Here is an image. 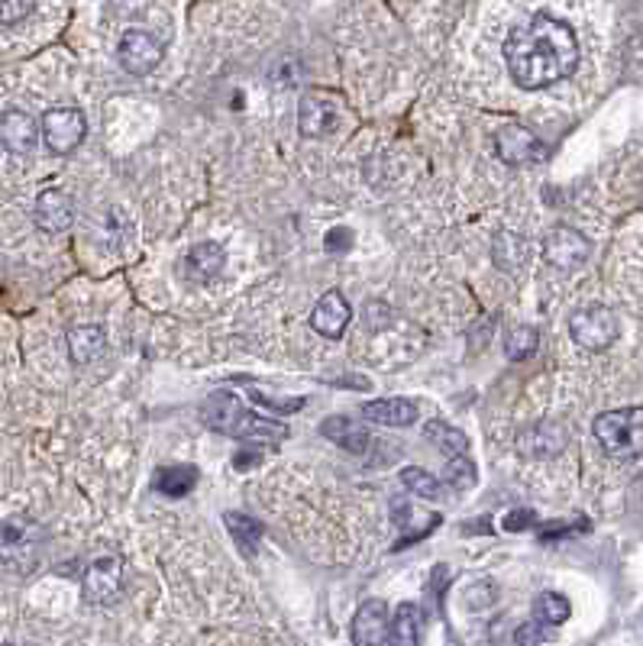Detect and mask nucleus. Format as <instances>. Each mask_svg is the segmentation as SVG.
Here are the masks:
<instances>
[{
	"instance_id": "obj_1",
	"label": "nucleus",
	"mask_w": 643,
	"mask_h": 646,
	"mask_svg": "<svg viewBox=\"0 0 643 646\" xmlns=\"http://www.w3.org/2000/svg\"><path fill=\"white\" fill-rule=\"evenodd\" d=\"M505 62L524 91H540L576 72L579 39L569 23L550 13H537L524 26L512 29L505 42Z\"/></svg>"
},
{
	"instance_id": "obj_2",
	"label": "nucleus",
	"mask_w": 643,
	"mask_h": 646,
	"mask_svg": "<svg viewBox=\"0 0 643 646\" xmlns=\"http://www.w3.org/2000/svg\"><path fill=\"white\" fill-rule=\"evenodd\" d=\"M201 417L211 430L234 436V440H285L288 427L275 423L268 417L253 414L234 391H214L201 404Z\"/></svg>"
},
{
	"instance_id": "obj_3",
	"label": "nucleus",
	"mask_w": 643,
	"mask_h": 646,
	"mask_svg": "<svg viewBox=\"0 0 643 646\" xmlns=\"http://www.w3.org/2000/svg\"><path fill=\"white\" fill-rule=\"evenodd\" d=\"M595 440L615 459H638L643 456V407L605 410L592 423Z\"/></svg>"
},
{
	"instance_id": "obj_4",
	"label": "nucleus",
	"mask_w": 643,
	"mask_h": 646,
	"mask_svg": "<svg viewBox=\"0 0 643 646\" xmlns=\"http://www.w3.org/2000/svg\"><path fill=\"white\" fill-rule=\"evenodd\" d=\"M46 546V530L26 515L7 517L0 523V562L13 572H29L39 566Z\"/></svg>"
},
{
	"instance_id": "obj_5",
	"label": "nucleus",
	"mask_w": 643,
	"mask_h": 646,
	"mask_svg": "<svg viewBox=\"0 0 643 646\" xmlns=\"http://www.w3.org/2000/svg\"><path fill=\"white\" fill-rule=\"evenodd\" d=\"M569 333L582 350H608L618 340V317L608 307H582L569 320Z\"/></svg>"
},
{
	"instance_id": "obj_6",
	"label": "nucleus",
	"mask_w": 643,
	"mask_h": 646,
	"mask_svg": "<svg viewBox=\"0 0 643 646\" xmlns=\"http://www.w3.org/2000/svg\"><path fill=\"white\" fill-rule=\"evenodd\" d=\"M124 592V559L101 556L81 575V595L88 605H111Z\"/></svg>"
},
{
	"instance_id": "obj_7",
	"label": "nucleus",
	"mask_w": 643,
	"mask_h": 646,
	"mask_svg": "<svg viewBox=\"0 0 643 646\" xmlns=\"http://www.w3.org/2000/svg\"><path fill=\"white\" fill-rule=\"evenodd\" d=\"M85 132L88 124L78 107H55L42 117V139L55 155H72L85 142Z\"/></svg>"
},
{
	"instance_id": "obj_8",
	"label": "nucleus",
	"mask_w": 643,
	"mask_h": 646,
	"mask_svg": "<svg viewBox=\"0 0 643 646\" xmlns=\"http://www.w3.org/2000/svg\"><path fill=\"white\" fill-rule=\"evenodd\" d=\"M117 59H121L124 72L142 78V75H149V72L159 68V62H162V46H159V39H155L152 33H146V29H127L124 39H121V46H117Z\"/></svg>"
},
{
	"instance_id": "obj_9",
	"label": "nucleus",
	"mask_w": 643,
	"mask_h": 646,
	"mask_svg": "<svg viewBox=\"0 0 643 646\" xmlns=\"http://www.w3.org/2000/svg\"><path fill=\"white\" fill-rule=\"evenodd\" d=\"M340 124V98L330 91H307L298 104V127L304 136H327Z\"/></svg>"
},
{
	"instance_id": "obj_10",
	"label": "nucleus",
	"mask_w": 643,
	"mask_h": 646,
	"mask_svg": "<svg viewBox=\"0 0 643 646\" xmlns=\"http://www.w3.org/2000/svg\"><path fill=\"white\" fill-rule=\"evenodd\" d=\"M42 124H36V117L29 111L10 107L0 114V142L10 155H33V149L39 145Z\"/></svg>"
},
{
	"instance_id": "obj_11",
	"label": "nucleus",
	"mask_w": 643,
	"mask_h": 646,
	"mask_svg": "<svg viewBox=\"0 0 643 646\" xmlns=\"http://www.w3.org/2000/svg\"><path fill=\"white\" fill-rule=\"evenodd\" d=\"M589 253H592L589 240H585L582 233H576L572 227H556V230L546 237V243H543V256H546V262H550L553 268H559V271L579 268V265L589 258Z\"/></svg>"
},
{
	"instance_id": "obj_12",
	"label": "nucleus",
	"mask_w": 643,
	"mask_h": 646,
	"mask_svg": "<svg viewBox=\"0 0 643 646\" xmlns=\"http://www.w3.org/2000/svg\"><path fill=\"white\" fill-rule=\"evenodd\" d=\"M33 220L42 233H65L75 224V201L59 188H46L33 204Z\"/></svg>"
},
{
	"instance_id": "obj_13",
	"label": "nucleus",
	"mask_w": 643,
	"mask_h": 646,
	"mask_svg": "<svg viewBox=\"0 0 643 646\" xmlns=\"http://www.w3.org/2000/svg\"><path fill=\"white\" fill-rule=\"evenodd\" d=\"M495 149L508 165H533L546 155V145L524 127H502L495 132Z\"/></svg>"
},
{
	"instance_id": "obj_14",
	"label": "nucleus",
	"mask_w": 643,
	"mask_h": 646,
	"mask_svg": "<svg viewBox=\"0 0 643 646\" xmlns=\"http://www.w3.org/2000/svg\"><path fill=\"white\" fill-rule=\"evenodd\" d=\"M350 320H353V307L340 291H327L311 314V327L327 340H340L343 330L350 327Z\"/></svg>"
},
{
	"instance_id": "obj_15",
	"label": "nucleus",
	"mask_w": 643,
	"mask_h": 646,
	"mask_svg": "<svg viewBox=\"0 0 643 646\" xmlns=\"http://www.w3.org/2000/svg\"><path fill=\"white\" fill-rule=\"evenodd\" d=\"M391 634V618H388V605L382 598L366 601L356 618H353V644L356 646H386Z\"/></svg>"
},
{
	"instance_id": "obj_16",
	"label": "nucleus",
	"mask_w": 643,
	"mask_h": 646,
	"mask_svg": "<svg viewBox=\"0 0 643 646\" xmlns=\"http://www.w3.org/2000/svg\"><path fill=\"white\" fill-rule=\"evenodd\" d=\"M224 262H227V256H224L220 243H198L185 253L181 265H178V275L185 281H194V284H207L211 278H217L224 271Z\"/></svg>"
},
{
	"instance_id": "obj_17",
	"label": "nucleus",
	"mask_w": 643,
	"mask_h": 646,
	"mask_svg": "<svg viewBox=\"0 0 643 646\" xmlns=\"http://www.w3.org/2000/svg\"><path fill=\"white\" fill-rule=\"evenodd\" d=\"M320 433H324L327 440H333L337 446L356 453V456L369 453V446H373V436H369L366 423L356 420V417H327V420L320 423Z\"/></svg>"
},
{
	"instance_id": "obj_18",
	"label": "nucleus",
	"mask_w": 643,
	"mask_h": 646,
	"mask_svg": "<svg viewBox=\"0 0 643 646\" xmlns=\"http://www.w3.org/2000/svg\"><path fill=\"white\" fill-rule=\"evenodd\" d=\"M104 350H108V333L98 324H85L68 333V356L75 366H88V363L101 359Z\"/></svg>"
},
{
	"instance_id": "obj_19",
	"label": "nucleus",
	"mask_w": 643,
	"mask_h": 646,
	"mask_svg": "<svg viewBox=\"0 0 643 646\" xmlns=\"http://www.w3.org/2000/svg\"><path fill=\"white\" fill-rule=\"evenodd\" d=\"M363 417L373 420V423H386V427H411L417 420V404H411L404 397L366 401L363 404Z\"/></svg>"
},
{
	"instance_id": "obj_20",
	"label": "nucleus",
	"mask_w": 643,
	"mask_h": 646,
	"mask_svg": "<svg viewBox=\"0 0 643 646\" xmlns=\"http://www.w3.org/2000/svg\"><path fill=\"white\" fill-rule=\"evenodd\" d=\"M152 485H155V492L165 495V498H185V495H191L194 485H198V469H194V466H165V469L155 472Z\"/></svg>"
},
{
	"instance_id": "obj_21",
	"label": "nucleus",
	"mask_w": 643,
	"mask_h": 646,
	"mask_svg": "<svg viewBox=\"0 0 643 646\" xmlns=\"http://www.w3.org/2000/svg\"><path fill=\"white\" fill-rule=\"evenodd\" d=\"M388 644H398V646L420 644V608H417V605L404 601V605H398V608H394Z\"/></svg>"
},
{
	"instance_id": "obj_22",
	"label": "nucleus",
	"mask_w": 643,
	"mask_h": 646,
	"mask_svg": "<svg viewBox=\"0 0 643 646\" xmlns=\"http://www.w3.org/2000/svg\"><path fill=\"white\" fill-rule=\"evenodd\" d=\"M533 621H540L543 628H559V624H566L569 621V615H572V605L559 595V592H540L537 598H533Z\"/></svg>"
},
{
	"instance_id": "obj_23",
	"label": "nucleus",
	"mask_w": 643,
	"mask_h": 646,
	"mask_svg": "<svg viewBox=\"0 0 643 646\" xmlns=\"http://www.w3.org/2000/svg\"><path fill=\"white\" fill-rule=\"evenodd\" d=\"M424 436H427V443H433V446H437L440 453H446V456H463V453H469L466 433L456 430V427H450V423H443V420H430V423L424 427Z\"/></svg>"
},
{
	"instance_id": "obj_24",
	"label": "nucleus",
	"mask_w": 643,
	"mask_h": 646,
	"mask_svg": "<svg viewBox=\"0 0 643 646\" xmlns=\"http://www.w3.org/2000/svg\"><path fill=\"white\" fill-rule=\"evenodd\" d=\"M224 520H227V530L234 533V540H237V546L247 553V556H253L259 546V540H262V523L259 520H253L250 515H224Z\"/></svg>"
},
{
	"instance_id": "obj_25",
	"label": "nucleus",
	"mask_w": 643,
	"mask_h": 646,
	"mask_svg": "<svg viewBox=\"0 0 643 646\" xmlns=\"http://www.w3.org/2000/svg\"><path fill=\"white\" fill-rule=\"evenodd\" d=\"M537 346H540V333L533 327H512L505 333V353L515 363L517 359H530L537 353Z\"/></svg>"
},
{
	"instance_id": "obj_26",
	"label": "nucleus",
	"mask_w": 643,
	"mask_h": 646,
	"mask_svg": "<svg viewBox=\"0 0 643 646\" xmlns=\"http://www.w3.org/2000/svg\"><path fill=\"white\" fill-rule=\"evenodd\" d=\"M401 482L407 492H414L417 498H427V502H437L443 495V485L427 469H401Z\"/></svg>"
},
{
	"instance_id": "obj_27",
	"label": "nucleus",
	"mask_w": 643,
	"mask_h": 646,
	"mask_svg": "<svg viewBox=\"0 0 643 646\" xmlns=\"http://www.w3.org/2000/svg\"><path fill=\"white\" fill-rule=\"evenodd\" d=\"M476 463L469 459V453L463 456H450V469H446V485L453 492H469L476 485Z\"/></svg>"
},
{
	"instance_id": "obj_28",
	"label": "nucleus",
	"mask_w": 643,
	"mask_h": 646,
	"mask_svg": "<svg viewBox=\"0 0 643 646\" xmlns=\"http://www.w3.org/2000/svg\"><path fill=\"white\" fill-rule=\"evenodd\" d=\"M495 262L502 268H515L517 262H524V243L517 240L515 233H502L495 243Z\"/></svg>"
},
{
	"instance_id": "obj_29",
	"label": "nucleus",
	"mask_w": 643,
	"mask_h": 646,
	"mask_svg": "<svg viewBox=\"0 0 643 646\" xmlns=\"http://www.w3.org/2000/svg\"><path fill=\"white\" fill-rule=\"evenodd\" d=\"M495 605V585L492 582H476L466 588V608L469 611H486Z\"/></svg>"
},
{
	"instance_id": "obj_30",
	"label": "nucleus",
	"mask_w": 643,
	"mask_h": 646,
	"mask_svg": "<svg viewBox=\"0 0 643 646\" xmlns=\"http://www.w3.org/2000/svg\"><path fill=\"white\" fill-rule=\"evenodd\" d=\"M33 10V0H0V23H20Z\"/></svg>"
},
{
	"instance_id": "obj_31",
	"label": "nucleus",
	"mask_w": 643,
	"mask_h": 646,
	"mask_svg": "<svg viewBox=\"0 0 643 646\" xmlns=\"http://www.w3.org/2000/svg\"><path fill=\"white\" fill-rule=\"evenodd\" d=\"M546 628L540 624V621H530V624H524L520 631L515 634L517 644H546Z\"/></svg>"
},
{
	"instance_id": "obj_32",
	"label": "nucleus",
	"mask_w": 643,
	"mask_h": 646,
	"mask_svg": "<svg viewBox=\"0 0 643 646\" xmlns=\"http://www.w3.org/2000/svg\"><path fill=\"white\" fill-rule=\"evenodd\" d=\"M353 246V233L343 227V230H330L327 237V253H337V250H350Z\"/></svg>"
},
{
	"instance_id": "obj_33",
	"label": "nucleus",
	"mask_w": 643,
	"mask_h": 646,
	"mask_svg": "<svg viewBox=\"0 0 643 646\" xmlns=\"http://www.w3.org/2000/svg\"><path fill=\"white\" fill-rule=\"evenodd\" d=\"M253 397H256L259 404H265V407H272V410H278V414H288V410H298L304 401L301 397H294V401H272V397H262V391H253Z\"/></svg>"
},
{
	"instance_id": "obj_34",
	"label": "nucleus",
	"mask_w": 643,
	"mask_h": 646,
	"mask_svg": "<svg viewBox=\"0 0 643 646\" xmlns=\"http://www.w3.org/2000/svg\"><path fill=\"white\" fill-rule=\"evenodd\" d=\"M530 511H512L508 520H505V530H524V527H530Z\"/></svg>"
}]
</instances>
